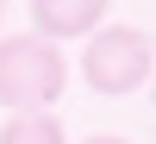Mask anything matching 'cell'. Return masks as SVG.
Masks as SVG:
<instances>
[{"instance_id": "5b68a950", "label": "cell", "mask_w": 156, "mask_h": 144, "mask_svg": "<svg viewBox=\"0 0 156 144\" xmlns=\"http://www.w3.org/2000/svg\"><path fill=\"white\" fill-rule=\"evenodd\" d=\"M87 144H131V138H119V132H100V138H87Z\"/></svg>"}, {"instance_id": "52a82bcc", "label": "cell", "mask_w": 156, "mask_h": 144, "mask_svg": "<svg viewBox=\"0 0 156 144\" xmlns=\"http://www.w3.org/2000/svg\"><path fill=\"white\" fill-rule=\"evenodd\" d=\"M150 75H156V69H150ZM150 94H156V88H150Z\"/></svg>"}, {"instance_id": "277c9868", "label": "cell", "mask_w": 156, "mask_h": 144, "mask_svg": "<svg viewBox=\"0 0 156 144\" xmlns=\"http://www.w3.org/2000/svg\"><path fill=\"white\" fill-rule=\"evenodd\" d=\"M0 144H69V132L56 125V113H6Z\"/></svg>"}, {"instance_id": "3957f363", "label": "cell", "mask_w": 156, "mask_h": 144, "mask_svg": "<svg viewBox=\"0 0 156 144\" xmlns=\"http://www.w3.org/2000/svg\"><path fill=\"white\" fill-rule=\"evenodd\" d=\"M106 25V0H31V38L62 44V38H87Z\"/></svg>"}, {"instance_id": "6da1fadb", "label": "cell", "mask_w": 156, "mask_h": 144, "mask_svg": "<svg viewBox=\"0 0 156 144\" xmlns=\"http://www.w3.org/2000/svg\"><path fill=\"white\" fill-rule=\"evenodd\" d=\"M69 88V63H62V44H44V38L19 31L0 38V107L6 113H50Z\"/></svg>"}, {"instance_id": "8992f818", "label": "cell", "mask_w": 156, "mask_h": 144, "mask_svg": "<svg viewBox=\"0 0 156 144\" xmlns=\"http://www.w3.org/2000/svg\"><path fill=\"white\" fill-rule=\"evenodd\" d=\"M0 19H6V0H0Z\"/></svg>"}, {"instance_id": "7a4b0ae2", "label": "cell", "mask_w": 156, "mask_h": 144, "mask_svg": "<svg viewBox=\"0 0 156 144\" xmlns=\"http://www.w3.org/2000/svg\"><path fill=\"white\" fill-rule=\"evenodd\" d=\"M156 69V44L144 25H100V31H87V50H81V75L87 88H100V94H131V88H144Z\"/></svg>"}]
</instances>
